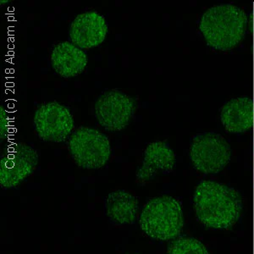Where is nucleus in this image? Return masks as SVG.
<instances>
[{
  "label": "nucleus",
  "instance_id": "f257e3e1",
  "mask_svg": "<svg viewBox=\"0 0 254 254\" xmlns=\"http://www.w3.org/2000/svg\"><path fill=\"white\" fill-rule=\"evenodd\" d=\"M193 202L197 219L207 228L231 229L243 212V197L237 190L211 181L200 182Z\"/></svg>",
  "mask_w": 254,
  "mask_h": 254
},
{
  "label": "nucleus",
  "instance_id": "f03ea898",
  "mask_svg": "<svg viewBox=\"0 0 254 254\" xmlns=\"http://www.w3.org/2000/svg\"><path fill=\"white\" fill-rule=\"evenodd\" d=\"M248 16L233 4H222L206 10L200 20L199 30L208 46L229 51L238 46L245 37Z\"/></svg>",
  "mask_w": 254,
  "mask_h": 254
},
{
  "label": "nucleus",
  "instance_id": "7ed1b4c3",
  "mask_svg": "<svg viewBox=\"0 0 254 254\" xmlns=\"http://www.w3.org/2000/svg\"><path fill=\"white\" fill-rule=\"evenodd\" d=\"M139 225L145 234L153 239H176L184 226L181 202L171 196L149 200L141 214Z\"/></svg>",
  "mask_w": 254,
  "mask_h": 254
},
{
  "label": "nucleus",
  "instance_id": "20e7f679",
  "mask_svg": "<svg viewBox=\"0 0 254 254\" xmlns=\"http://www.w3.org/2000/svg\"><path fill=\"white\" fill-rule=\"evenodd\" d=\"M69 154L78 167L98 170L107 165L111 156V143L104 133L94 127L81 126L68 140Z\"/></svg>",
  "mask_w": 254,
  "mask_h": 254
},
{
  "label": "nucleus",
  "instance_id": "39448f33",
  "mask_svg": "<svg viewBox=\"0 0 254 254\" xmlns=\"http://www.w3.org/2000/svg\"><path fill=\"white\" fill-rule=\"evenodd\" d=\"M137 109V98L121 90H108L97 98L94 116L105 130L120 132L130 125Z\"/></svg>",
  "mask_w": 254,
  "mask_h": 254
},
{
  "label": "nucleus",
  "instance_id": "423d86ee",
  "mask_svg": "<svg viewBox=\"0 0 254 254\" xmlns=\"http://www.w3.org/2000/svg\"><path fill=\"white\" fill-rule=\"evenodd\" d=\"M35 130L44 142H66L75 128L71 110L57 101L40 104L33 115Z\"/></svg>",
  "mask_w": 254,
  "mask_h": 254
},
{
  "label": "nucleus",
  "instance_id": "0eeeda50",
  "mask_svg": "<svg viewBox=\"0 0 254 254\" xmlns=\"http://www.w3.org/2000/svg\"><path fill=\"white\" fill-rule=\"evenodd\" d=\"M231 158L230 144L216 133L197 135L190 144V161L196 171L202 173H219L227 166Z\"/></svg>",
  "mask_w": 254,
  "mask_h": 254
},
{
  "label": "nucleus",
  "instance_id": "6e6552de",
  "mask_svg": "<svg viewBox=\"0 0 254 254\" xmlns=\"http://www.w3.org/2000/svg\"><path fill=\"white\" fill-rule=\"evenodd\" d=\"M38 151L24 142H16L6 147L0 159V185L13 188L29 177L38 167Z\"/></svg>",
  "mask_w": 254,
  "mask_h": 254
},
{
  "label": "nucleus",
  "instance_id": "1a4fd4ad",
  "mask_svg": "<svg viewBox=\"0 0 254 254\" xmlns=\"http://www.w3.org/2000/svg\"><path fill=\"white\" fill-rule=\"evenodd\" d=\"M108 32L107 21L96 10L78 14L69 25L70 42L83 50L100 46L107 38Z\"/></svg>",
  "mask_w": 254,
  "mask_h": 254
},
{
  "label": "nucleus",
  "instance_id": "9d476101",
  "mask_svg": "<svg viewBox=\"0 0 254 254\" xmlns=\"http://www.w3.org/2000/svg\"><path fill=\"white\" fill-rule=\"evenodd\" d=\"M51 66L63 78H73L81 75L88 64V56L85 50L69 41L56 44L50 55Z\"/></svg>",
  "mask_w": 254,
  "mask_h": 254
},
{
  "label": "nucleus",
  "instance_id": "9b49d317",
  "mask_svg": "<svg viewBox=\"0 0 254 254\" xmlns=\"http://www.w3.org/2000/svg\"><path fill=\"white\" fill-rule=\"evenodd\" d=\"M176 154L165 141H155L147 145L142 165L136 171L140 182L150 181L160 171H171L176 165Z\"/></svg>",
  "mask_w": 254,
  "mask_h": 254
},
{
  "label": "nucleus",
  "instance_id": "f8f14e48",
  "mask_svg": "<svg viewBox=\"0 0 254 254\" xmlns=\"http://www.w3.org/2000/svg\"><path fill=\"white\" fill-rule=\"evenodd\" d=\"M220 122L230 133H243L254 124V103L247 97L237 98L223 106Z\"/></svg>",
  "mask_w": 254,
  "mask_h": 254
},
{
  "label": "nucleus",
  "instance_id": "ddd939ff",
  "mask_svg": "<svg viewBox=\"0 0 254 254\" xmlns=\"http://www.w3.org/2000/svg\"><path fill=\"white\" fill-rule=\"evenodd\" d=\"M106 211L110 220L124 225L132 224L138 212V200L128 191L118 190L108 195Z\"/></svg>",
  "mask_w": 254,
  "mask_h": 254
},
{
  "label": "nucleus",
  "instance_id": "4468645a",
  "mask_svg": "<svg viewBox=\"0 0 254 254\" xmlns=\"http://www.w3.org/2000/svg\"><path fill=\"white\" fill-rule=\"evenodd\" d=\"M166 254H210L200 241L191 237H180L168 246Z\"/></svg>",
  "mask_w": 254,
  "mask_h": 254
},
{
  "label": "nucleus",
  "instance_id": "2eb2a0df",
  "mask_svg": "<svg viewBox=\"0 0 254 254\" xmlns=\"http://www.w3.org/2000/svg\"><path fill=\"white\" fill-rule=\"evenodd\" d=\"M11 134V118L3 105L0 106V141L7 142Z\"/></svg>",
  "mask_w": 254,
  "mask_h": 254
},
{
  "label": "nucleus",
  "instance_id": "dca6fc26",
  "mask_svg": "<svg viewBox=\"0 0 254 254\" xmlns=\"http://www.w3.org/2000/svg\"><path fill=\"white\" fill-rule=\"evenodd\" d=\"M9 3H10V0H1L0 1V4L1 5H5V4H8Z\"/></svg>",
  "mask_w": 254,
  "mask_h": 254
}]
</instances>
